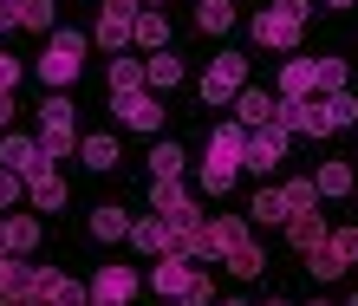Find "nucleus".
I'll return each mask as SVG.
<instances>
[{
	"instance_id": "38",
	"label": "nucleus",
	"mask_w": 358,
	"mask_h": 306,
	"mask_svg": "<svg viewBox=\"0 0 358 306\" xmlns=\"http://www.w3.org/2000/svg\"><path fill=\"white\" fill-rule=\"evenodd\" d=\"M20 196H27V176H13V170H0V209H13Z\"/></svg>"
},
{
	"instance_id": "49",
	"label": "nucleus",
	"mask_w": 358,
	"mask_h": 306,
	"mask_svg": "<svg viewBox=\"0 0 358 306\" xmlns=\"http://www.w3.org/2000/svg\"><path fill=\"white\" fill-rule=\"evenodd\" d=\"M267 306H287V300H267Z\"/></svg>"
},
{
	"instance_id": "15",
	"label": "nucleus",
	"mask_w": 358,
	"mask_h": 306,
	"mask_svg": "<svg viewBox=\"0 0 358 306\" xmlns=\"http://www.w3.org/2000/svg\"><path fill=\"white\" fill-rule=\"evenodd\" d=\"M287 241H293L300 254L326 248V241H332V235H326V215H320V209H293V215H287Z\"/></svg>"
},
{
	"instance_id": "16",
	"label": "nucleus",
	"mask_w": 358,
	"mask_h": 306,
	"mask_svg": "<svg viewBox=\"0 0 358 306\" xmlns=\"http://www.w3.org/2000/svg\"><path fill=\"white\" fill-rule=\"evenodd\" d=\"M280 124H287V131H300V137H326V131H339V124H332V111H326V105H313V98H293Z\"/></svg>"
},
{
	"instance_id": "14",
	"label": "nucleus",
	"mask_w": 358,
	"mask_h": 306,
	"mask_svg": "<svg viewBox=\"0 0 358 306\" xmlns=\"http://www.w3.org/2000/svg\"><path fill=\"white\" fill-rule=\"evenodd\" d=\"M131 248L137 254H176V221H163V215L131 221Z\"/></svg>"
},
{
	"instance_id": "11",
	"label": "nucleus",
	"mask_w": 358,
	"mask_h": 306,
	"mask_svg": "<svg viewBox=\"0 0 358 306\" xmlns=\"http://www.w3.org/2000/svg\"><path fill=\"white\" fill-rule=\"evenodd\" d=\"M137 268H124V261H111V268H104L98 280H92V306H131L137 300Z\"/></svg>"
},
{
	"instance_id": "47",
	"label": "nucleus",
	"mask_w": 358,
	"mask_h": 306,
	"mask_svg": "<svg viewBox=\"0 0 358 306\" xmlns=\"http://www.w3.org/2000/svg\"><path fill=\"white\" fill-rule=\"evenodd\" d=\"M222 306H248V300H222Z\"/></svg>"
},
{
	"instance_id": "25",
	"label": "nucleus",
	"mask_w": 358,
	"mask_h": 306,
	"mask_svg": "<svg viewBox=\"0 0 358 306\" xmlns=\"http://www.w3.org/2000/svg\"><path fill=\"white\" fill-rule=\"evenodd\" d=\"M345 78H352V66H345V59H313V85H320V98L345 92Z\"/></svg>"
},
{
	"instance_id": "37",
	"label": "nucleus",
	"mask_w": 358,
	"mask_h": 306,
	"mask_svg": "<svg viewBox=\"0 0 358 306\" xmlns=\"http://www.w3.org/2000/svg\"><path fill=\"white\" fill-rule=\"evenodd\" d=\"M326 111H332V124H339V131L358 124V98H352V92H332V98H326Z\"/></svg>"
},
{
	"instance_id": "33",
	"label": "nucleus",
	"mask_w": 358,
	"mask_h": 306,
	"mask_svg": "<svg viewBox=\"0 0 358 306\" xmlns=\"http://www.w3.org/2000/svg\"><path fill=\"white\" fill-rule=\"evenodd\" d=\"M182 156H189L182 144H157L150 150V176H182Z\"/></svg>"
},
{
	"instance_id": "7",
	"label": "nucleus",
	"mask_w": 358,
	"mask_h": 306,
	"mask_svg": "<svg viewBox=\"0 0 358 306\" xmlns=\"http://www.w3.org/2000/svg\"><path fill=\"white\" fill-rule=\"evenodd\" d=\"M150 202H157V215H163V221H176V228H189V221H202L196 196L182 189V176H150Z\"/></svg>"
},
{
	"instance_id": "24",
	"label": "nucleus",
	"mask_w": 358,
	"mask_h": 306,
	"mask_svg": "<svg viewBox=\"0 0 358 306\" xmlns=\"http://www.w3.org/2000/svg\"><path fill=\"white\" fill-rule=\"evenodd\" d=\"M137 46H150V52L170 46V20H163V7H143L137 13Z\"/></svg>"
},
{
	"instance_id": "12",
	"label": "nucleus",
	"mask_w": 358,
	"mask_h": 306,
	"mask_svg": "<svg viewBox=\"0 0 358 306\" xmlns=\"http://www.w3.org/2000/svg\"><path fill=\"white\" fill-rule=\"evenodd\" d=\"M0 170H13V176H39V170H52V156L39 137H0Z\"/></svg>"
},
{
	"instance_id": "3",
	"label": "nucleus",
	"mask_w": 358,
	"mask_h": 306,
	"mask_svg": "<svg viewBox=\"0 0 358 306\" xmlns=\"http://www.w3.org/2000/svg\"><path fill=\"white\" fill-rule=\"evenodd\" d=\"M137 13H143V0H104V7H98V46L104 52H124V46H131V39H137Z\"/></svg>"
},
{
	"instance_id": "4",
	"label": "nucleus",
	"mask_w": 358,
	"mask_h": 306,
	"mask_svg": "<svg viewBox=\"0 0 358 306\" xmlns=\"http://www.w3.org/2000/svg\"><path fill=\"white\" fill-rule=\"evenodd\" d=\"M39 144H46V156H66V150L85 144L78 124H72V105H66V98H46V105H39Z\"/></svg>"
},
{
	"instance_id": "45",
	"label": "nucleus",
	"mask_w": 358,
	"mask_h": 306,
	"mask_svg": "<svg viewBox=\"0 0 358 306\" xmlns=\"http://www.w3.org/2000/svg\"><path fill=\"white\" fill-rule=\"evenodd\" d=\"M7 27H13V13H7V7H0V33H7Z\"/></svg>"
},
{
	"instance_id": "46",
	"label": "nucleus",
	"mask_w": 358,
	"mask_h": 306,
	"mask_svg": "<svg viewBox=\"0 0 358 306\" xmlns=\"http://www.w3.org/2000/svg\"><path fill=\"white\" fill-rule=\"evenodd\" d=\"M170 306H196V300H170Z\"/></svg>"
},
{
	"instance_id": "22",
	"label": "nucleus",
	"mask_w": 358,
	"mask_h": 306,
	"mask_svg": "<svg viewBox=\"0 0 358 306\" xmlns=\"http://www.w3.org/2000/svg\"><path fill=\"white\" fill-rule=\"evenodd\" d=\"M287 189H255V202H248V221H280L287 228Z\"/></svg>"
},
{
	"instance_id": "19",
	"label": "nucleus",
	"mask_w": 358,
	"mask_h": 306,
	"mask_svg": "<svg viewBox=\"0 0 358 306\" xmlns=\"http://www.w3.org/2000/svg\"><path fill=\"white\" fill-rule=\"evenodd\" d=\"M320 85H313V59H287L280 66V98L293 105V98H313Z\"/></svg>"
},
{
	"instance_id": "35",
	"label": "nucleus",
	"mask_w": 358,
	"mask_h": 306,
	"mask_svg": "<svg viewBox=\"0 0 358 306\" xmlns=\"http://www.w3.org/2000/svg\"><path fill=\"white\" fill-rule=\"evenodd\" d=\"M287 209H320V182H313V176H293L287 182Z\"/></svg>"
},
{
	"instance_id": "32",
	"label": "nucleus",
	"mask_w": 358,
	"mask_h": 306,
	"mask_svg": "<svg viewBox=\"0 0 358 306\" xmlns=\"http://www.w3.org/2000/svg\"><path fill=\"white\" fill-rule=\"evenodd\" d=\"M313 182H320V196H345L352 189V163H320V176H313Z\"/></svg>"
},
{
	"instance_id": "34",
	"label": "nucleus",
	"mask_w": 358,
	"mask_h": 306,
	"mask_svg": "<svg viewBox=\"0 0 358 306\" xmlns=\"http://www.w3.org/2000/svg\"><path fill=\"white\" fill-rule=\"evenodd\" d=\"M59 287H66V274H59V268H33L27 274V293H39V300H59Z\"/></svg>"
},
{
	"instance_id": "1",
	"label": "nucleus",
	"mask_w": 358,
	"mask_h": 306,
	"mask_svg": "<svg viewBox=\"0 0 358 306\" xmlns=\"http://www.w3.org/2000/svg\"><path fill=\"white\" fill-rule=\"evenodd\" d=\"M241 163H248V124H241V117H235V124H215V131H208V156H202V189L208 196L235 189Z\"/></svg>"
},
{
	"instance_id": "13",
	"label": "nucleus",
	"mask_w": 358,
	"mask_h": 306,
	"mask_svg": "<svg viewBox=\"0 0 358 306\" xmlns=\"http://www.w3.org/2000/svg\"><path fill=\"white\" fill-rule=\"evenodd\" d=\"M150 287L163 300H189V287H196V268H189L182 254H157V274H150Z\"/></svg>"
},
{
	"instance_id": "36",
	"label": "nucleus",
	"mask_w": 358,
	"mask_h": 306,
	"mask_svg": "<svg viewBox=\"0 0 358 306\" xmlns=\"http://www.w3.org/2000/svg\"><path fill=\"white\" fill-rule=\"evenodd\" d=\"M27 274L33 268H20L13 254H0V300H7V293H27Z\"/></svg>"
},
{
	"instance_id": "44",
	"label": "nucleus",
	"mask_w": 358,
	"mask_h": 306,
	"mask_svg": "<svg viewBox=\"0 0 358 306\" xmlns=\"http://www.w3.org/2000/svg\"><path fill=\"white\" fill-rule=\"evenodd\" d=\"M0 254H13V241H7V221H0Z\"/></svg>"
},
{
	"instance_id": "6",
	"label": "nucleus",
	"mask_w": 358,
	"mask_h": 306,
	"mask_svg": "<svg viewBox=\"0 0 358 306\" xmlns=\"http://www.w3.org/2000/svg\"><path fill=\"white\" fill-rule=\"evenodd\" d=\"M241 85H248V59L241 52H222L215 66L202 72V105H235Z\"/></svg>"
},
{
	"instance_id": "51",
	"label": "nucleus",
	"mask_w": 358,
	"mask_h": 306,
	"mask_svg": "<svg viewBox=\"0 0 358 306\" xmlns=\"http://www.w3.org/2000/svg\"><path fill=\"white\" fill-rule=\"evenodd\" d=\"M313 306H326V300H313Z\"/></svg>"
},
{
	"instance_id": "18",
	"label": "nucleus",
	"mask_w": 358,
	"mask_h": 306,
	"mask_svg": "<svg viewBox=\"0 0 358 306\" xmlns=\"http://www.w3.org/2000/svg\"><path fill=\"white\" fill-rule=\"evenodd\" d=\"M27 196H33V209H66V176L59 170H39V176H27Z\"/></svg>"
},
{
	"instance_id": "43",
	"label": "nucleus",
	"mask_w": 358,
	"mask_h": 306,
	"mask_svg": "<svg viewBox=\"0 0 358 306\" xmlns=\"http://www.w3.org/2000/svg\"><path fill=\"white\" fill-rule=\"evenodd\" d=\"M13 124V92H0V131Z\"/></svg>"
},
{
	"instance_id": "27",
	"label": "nucleus",
	"mask_w": 358,
	"mask_h": 306,
	"mask_svg": "<svg viewBox=\"0 0 358 306\" xmlns=\"http://www.w3.org/2000/svg\"><path fill=\"white\" fill-rule=\"evenodd\" d=\"M196 27L202 33H228L235 27V7H228V0H196Z\"/></svg>"
},
{
	"instance_id": "2",
	"label": "nucleus",
	"mask_w": 358,
	"mask_h": 306,
	"mask_svg": "<svg viewBox=\"0 0 358 306\" xmlns=\"http://www.w3.org/2000/svg\"><path fill=\"white\" fill-rule=\"evenodd\" d=\"M78 66H85V33H52V46L39 52V85L46 92H66L72 78H78Z\"/></svg>"
},
{
	"instance_id": "26",
	"label": "nucleus",
	"mask_w": 358,
	"mask_h": 306,
	"mask_svg": "<svg viewBox=\"0 0 358 306\" xmlns=\"http://www.w3.org/2000/svg\"><path fill=\"white\" fill-rule=\"evenodd\" d=\"M78 156H85L92 170H117V156H124V150H117V137H104V131H98V137H85V144H78Z\"/></svg>"
},
{
	"instance_id": "9",
	"label": "nucleus",
	"mask_w": 358,
	"mask_h": 306,
	"mask_svg": "<svg viewBox=\"0 0 358 306\" xmlns=\"http://www.w3.org/2000/svg\"><path fill=\"white\" fill-rule=\"evenodd\" d=\"M235 117H241L248 131L280 124V117H287V98H273V92H261V85H241V92H235Z\"/></svg>"
},
{
	"instance_id": "5",
	"label": "nucleus",
	"mask_w": 358,
	"mask_h": 306,
	"mask_svg": "<svg viewBox=\"0 0 358 306\" xmlns=\"http://www.w3.org/2000/svg\"><path fill=\"white\" fill-rule=\"evenodd\" d=\"M300 27H306L300 13H287V7H261L248 33H255V46H267V52H293V46H300Z\"/></svg>"
},
{
	"instance_id": "48",
	"label": "nucleus",
	"mask_w": 358,
	"mask_h": 306,
	"mask_svg": "<svg viewBox=\"0 0 358 306\" xmlns=\"http://www.w3.org/2000/svg\"><path fill=\"white\" fill-rule=\"evenodd\" d=\"M143 7H163V0H143Z\"/></svg>"
},
{
	"instance_id": "30",
	"label": "nucleus",
	"mask_w": 358,
	"mask_h": 306,
	"mask_svg": "<svg viewBox=\"0 0 358 306\" xmlns=\"http://www.w3.org/2000/svg\"><path fill=\"white\" fill-rule=\"evenodd\" d=\"M7 241H13V254H33L39 248V221L33 215H7Z\"/></svg>"
},
{
	"instance_id": "42",
	"label": "nucleus",
	"mask_w": 358,
	"mask_h": 306,
	"mask_svg": "<svg viewBox=\"0 0 358 306\" xmlns=\"http://www.w3.org/2000/svg\"><path fill=\"white\" fill-rule=\"evenodd\" d=\"M0 306H52V300H39V293H7Z\"/></svg>"
},
{
	"instance_id": "17",
	"label": "nucleus",
	"mask_w": 358,
	"mask_h": 306,
	"mask_svg": "<svg viewBox=\"0 0 358 306\" xmlns=\"http://www.w3.org/2000/svg\"><path fill=\"white\" fill-rule=\"evenodd\" d=\"M208 241H215L222 261L235 254V248H248V241H255V235H248V215H215V221H208Z\"/></svg>"
},
{
	"instance_id": "50",
	"label": "nucleus",
	"mask_w": 358,
	"mask_h": 306,
	"mask_svg": "<svg viewBox=\"0 0 358 306\" xmlns=\"http://www.w3.org/2000/svg\"><path fill=\"white\" fill-rule=\"evenodd\" d=\"M345 306H358V293H352V300H345Z\"/></svg>"
},
{
	"instance_id": "8",
	"label": "nucleus",
	"mask_w": 358,
	"mask_h": 306,
	"mask_svg": "<svg viewBox=\"0 0 358 306\" xmlns=\"http://www.w3.org/2000/svg\"><path fill=\"white\" fill-rule=\"evenodd\" d=\"M111 111H117V124H131V131H157L163 124V105H157L150 85L143 92H111Z\"/></svg>"
},
{
	"instance_id": "41",
	"label": "nucleus",
	"mask_w": 358,
	"mask_h": 306,
	"mask_svg": "<svg viewBox=\"0 0 358 306\" xmlns=\"http://www.w3.org/2000/svg\"><path fill=\"white\" fill-rule=\"evenodd\" d=\"M189 300H196V306H215V280H208V274H196V287H189Z\"/></svg>"
},
{
	"instance_id": "23",
	"label": "nucleus",
	"mask_w": 358,
	"mask_h": 306,
	"mask_svg": "<svg viewBox=\"0 0 358 306\" xmlns=\"http://www.w3.org/2000/svg\"><path fill=\"white\" fill-rule=\"evenodd\" d=\"M150 85V59H111V92H143Z\"/></svg>"
},
{
	"instance_id": "52",
	"label": "nucleus",
	"mask_w": 358,
	"mask_h": 306,
	"mask_svg": "<svg viewBox=\"0 0 358 306\" xmlns=\"http://www.w3.org/2000/svg\"><path fill=\"white\" fill-rule=\"evenodd\" d=\"M0 7H7V0H0Z\"/></svg>"
},
{
	"instance_id": "21",
	"label": "nucleus",
	"mask_w": 358,
	"mask_h": 306,
	"mask_svg": "<svg viewBox=\"0 0 358 306\" xmlns=\"http://www.w3.org/2000/svg\"><path fill=\"white\" fill-rule=\"evenodd\" d=\"M92 235L98 241H131V215L111 209V202H98V209H92Z\"/></svg>"
},
{
	"instance_id": "28",
	"label": "nucleus",
	"mask_w": 358,
	"mask_h": 306,
	"mask_svg": "<svg viewBox=\"0 0 358 306\" xmlns=\"http://www.w3.org/2000/svg\"><path fill=\"white\" fill-rule=\"evenodd\" d=\"M150 85L157 92H170V85H182V59L163 46V52H150Z\"/></svg>"
},
{
	"instance_id": "20",
	"label": "nucleus",
	"mask_w": 358,
	"mask_h": 306,
	"mask_svg": "<svg viewBox=\"0 0 358 306\" xmlns=\"http://www.w3.org/2000/svg\"><path fill=\"white\" fill-rule=\"evenodd\" d=\"M52 7H59V0H7L13 27H27V33H46L52 27Z\"/></svg>"
},
{
	"instance_id": "40",
	"label": "nucleus",
	"mask_w": 358,
	"mask_h": 306,
	"mask_svg": "<svg viewBox=\"0 0 358 306\" xmlns=\"http://www.w3.org/2000/svg\"><path fill=\"white\" fill-rule=\"evenodd\" d=\"M13 85H20V59L0 52V92H13Z\"/></svg>"
},
{
	"instance_id": "39",
	"label": "nucleus",
	"mask_w": 358,
	"mask_h": 306,
	"mask_svg": "<svg viewBox=\"0 0 358 306\" xmlns=\"http://www.w3.org/2000/svg\"><path fill=\"white\" fill-rule=\"evenodd\" d=\"M332 248H339V261L352 268V261H358V228H339V235H332Z\"/></svg>"
},
{
	"instance_id": "29",
	"label": "nucleus",
	"mask_w": 358,
	"mask_h": 306,
	"mask_svg": "<svg viewBox=\"0 0 358 306\" xmlns=\"http://www.w3.org/2000/svg\"><path fill=\"white\" fill-rule=\"evenodd\" d=\"M306 274H313V280H339V274H345L339 248H332V241H326V248H313V254H306Z\"/></svg>"
},
{
	"instance_id": "31",
	"label": "nucleus",
	"mask_w": 358,
	"mask_h": 306,
	"mask_svg": "<svg viewBox=\"0 0 358 306\" xmlns=\"http://www.w3.org/2000/svg\"><path fill=\"white\" fill-rule=\"evenodd\" d=\"M267 268V254L255 248V241H248V248H235V254H228V274H235V280H255Z\"/></svg>"
},
{
	"instance_id": "10",
	"label": "nucleus",
	"mask_w": 358,
	"mask_h": 306,
	"mask_svg": "<svg viewBox=\"0 0 358 306\" xmlns=\"http://www.w3.org/2000/svg\"><path fill=\"white\" fill-rule=\"evenodd\" d=\"M287 124H261V131H248V170L267 176V170H280V156H287Z\"/></svg>"
}]
</instances>
